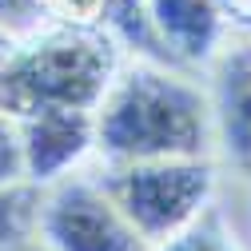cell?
Listing matches in <instances>:
<instances>
[{"label": "cell", "mask_w": 251, "mask_h": 251, "mask_svg": "<svg viewBox=\"0 0 251 251\" xmlns=\"http://www.w3.org/2000/svg\"><path fill=\"white\" fill-rule=\"evenodd\" d=\"M16 48H20V40H16V36H8V32H0V76H4V68L12 64V56H16Z\"/></svg>", "instance_id": "13"}, {"label": "cell", "mask_w": 251, "mask_h": 251, "mask_svg": "<svg viewBox=\"0 0 251 251\" xmlns=\"http://www.w3.org/2000/svg\"><path fill=\"white\" fill-rule=\"evenodd\" d=\"M24 183V151H20V132L16 120L0 112V187Z\"/></svg>", "instance_id": "12"}, {"label": "cell", "mask_w": 251, "mask_h": 251, "mask_svg": "<svg viewBox=\"0 0 251 251\" xmlns=\"http://www.w3.org/2000/svg\"><path fill=\"white\" fill-rule=\"evenodd\" d=\"M120 68L124 48L108 28H40L36 36L20 40L0 76V112L12 120L48 108L96 116Z\"/></svg>", "instance_id": "2"}, {"label": "cell", "mask_w": 251, "mask_h": 251, "mask_svg": "<svg viewBox=\"0 0 251 251\" xmlns=\"http://www.w3.org/2000/svg\"><path fill=\"white\" fill-rule=\"evenodd\" d=\"M211 120L227 164L251 179V36L224 44L211 60Z\"/></svg>", "instance_id": "6"}, {"label": "cell", "mask_w": 251, "mask_h": 251, "mask_svg": "<svg viewBox=\"0 0 251 251\" xmlns=\"http://www.w3.org/2000/svg\"><path fill=\"white\" fill-rule=\"evenodd\" d=\"M24 251H44V247H24Z\"/></svg>", "instance_id": "14"}, {"label": "cell", "mask_w": 251, "mask_h": 251, "mask_svg": "<svg viewBox=\"0 0 251 251\" xmlns=\"http://www.w3.org/2000/svg\"><path fill=\"white\" fill-rule=\"evenodd\" d=\"M92 151L104 164H160V160H211L215 120L207 88L179 68L151 60H124L96 116Z\"/></svg>", "instance_id": "1"}, {"label": "cell", "mask_w": 251, "mask_h": 251, "mask_svg": "<svg viewBox=\"0 0 251 251\" xmlns=\"http://www.w3.org/2000/svg\"><path fill=\"white\" fill-rule=\"evenodd\" d=\"M151 251H243V247L235 243V235L227 231L224 219H219V215L207 207L192 227H183L179 235H172L168 243L151 247Z\"/></svg>", "instance_id": "9"}, {"label": "cell", "mask_w": 251, "mask_h": 251, "mask_svg": "<svg viewBox=\"0 0 251 251\" xmlns=\"http://www.w3.org/2000/svg\"><path fill=\"white\" fill-rule=\"evenodd\" d=\"M108 4L112 0H40V16H44V28H80V32H92V28H104Z\"/></svg>", "instance_id": "10"}, {"label": "cell", "mask_w": 251, "mask_h": 251, "mask_svg": "<svg viewBox=\"0 0 251 251\" xmlns=\"http://www.w3.org/2000/svg\"><path fill=\"white\" fill-rule=\"evenodd\" d=\"M36 211H40V187H32V183L0 187V251L32 247Z\"/></svg>", "instance_id": "8"}, {"label": "cell", "mask_w": 251, "mask_h": 251, "mask_svg": "<svg viewBox=\"0 0 251 251\" xmlns=\"http://www.w3.org/2000/svg\"><path fill=\"white\" fill-rule=\"evenodd\" d=\"M20 132V151H24V183L48 187L76 172V164L96 144V124L92 112H32L16 120Z\"/></svg>", "instance_id": "5"}, {"label": "cell", "mask_w": 251, "mask_h": 251, "mask_svg": "<svg viewBox=\"0 0 251 251\" xmlns=\"http://www.w3.org/2000/svg\"><path fill=\"white\" fill-rule=\"evenodd\" d=\"M140 4L176 64H211L224 48L227 20L219 0H140Z\"/></svg>", "instance_id": "7"}, {"label": "cell", "mask_w": 251, "mask_h": 251, "mask_svg": "<svg viewBox=\"0 0 251 251\" xmlns=\"http://www.w3.org/2000/svg\"><path fill=\"white\" fill-rule=\"evenodd\" d=\"M108 200L124 211L148 247H160L211 207L215 164L211 160H160V164H120L96 179Z\"/></svg>", "instance_id": "3"}, {"label": "cell", "mask_w": 251, "mask_h": 251, "mask_svg": "<svg viewBox=\"0 0 251 251\" xmlns=\"http://www.w3.org/2000/svg\"><path fill=\"white\" fill-rule=\"evenodd\" d=\"M44 28L40 0H0V32H8L16 40H28Z\"/></svg>", "instance_id": "11"}, {"label": "cell", "mask_w": 251, "mask_h": 251, "mask_svg": "<svg viewBox=\"0 0 251 251\" xmlns=\"http://www.w3.org/2000/svg\"><path fill=\"white\" fill-rule=\"evenodd\" d=\"M36 243L44 251H151L92 176L40 187Z\"/></svg>", "instance_id": "4"}]
</instances>
